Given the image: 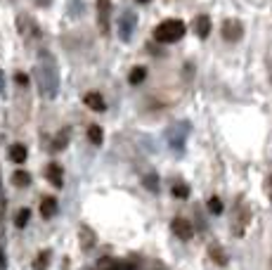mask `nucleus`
Masks as SVG:
<instances>
[{"instance_id": "nucleus-13", "label": "nucleus", "mask_w": 272, "mask_h": 270, "mask_svg": "<svg viewBox=\"0 0 272 270\" xmlns=\"http://www.w3.org/2000/svg\"><path fill=\"white\" fill-rule=\"evenodd\" d=\"M88 138H90L92 144H102V140H104V133H102V128H100V126H95V124H92V126L88 128Z\"/></svg>"}, {"instance_id": "nucleus-9", "label": "nucleus", "mask_w": 272, "mask_h": 270, "mask_svg": "<svg viewBox=\"0 0 272 270\" xmlns=\"http://www.w3.org/2000/svg\"><path fill=\"white\" fill-rule=\"evenodd\" d=\"M26 157H29V152H26V147L24 144H12V149H10V159L15 163H24L26 162Z\"/></svg>"}, {"instance_id": "nucleus-21", "label": "nucleus", "mask_w": 272, "mask_h": 270, "mask_svg": "<svg viewBox=\"0 0 272 270\" xmlns=\"http://www.w3.org/2000/svg\"><path fill=\"white\" fill-rule=\"evenodd\" d=\"M145 187L147 190H152V192H156V190H159V185H156V176H154V173L145 178Z\"/></svg>"}, {"instance_id": "nucleus-2", "label": "nucleus", "mask_w": 272, "mask_h": 270, "mask_svg": "<svg viewBox=\"0 0 272 270\" xmlns=\"http://www.w3.org/2000/svg\"><path fill=\"white\" fill-rule=\"evenodd\" d=\"M241 36H244V24H241L239 19H225V21H222V38H225V40L237 43Z\"/></svg>"}, {"instance_id": "nucleus-11", "label": "nucleus", "mask_w": 272, "mask_h": 270, "mask_svg": "<svg viewBox=\"0 0 272 270\" xmlns=\"http://www.w3.org/2000/svg\"><path fill=\"white\" fill-rule=\"evenodd\" d=\"M145 78H147V69H145V67H135V69L130 72V76H128V81H130L133 86H140Z\"/></svg>"}, {"instance_id": "nucleus-23", "label": "nucleus", "mask_w": 272, "mask_h": 270, "mask_svg": "<svg viewBox=\"0 0 272 270\" xmlns=\"http://www.w3.org/2000/svg\"><path fill=\"white\" fill-rule=\"evenodd\" d=\"M2 88H5V78H2V72H0V92H2Z\"/></svg>"}, {"instance_id": "nucleus-18", "label": "nucleus", "mask_w": 272, "mask_h": 270, "mask_svg": "<svg viewBox=\"0 0 272 270\" xmlns=\"http://www.w3.org/2000/svg\"><path fill=\"white\" fill-rule=\"evenodd\" d=\"M208 211H211L213 216H220V214H222V201L218 197H211L208 199Z\"/></svg>"}, {"instance_id": "nucleus-1", "label": "nucleus", "mask_w": 272, "mask_h": 270, "mask_svg": "<svg viewBox=\"0 0 272 270\" xmlns=\"http://www.w3.org/2000/svg\"><path fill=\"white\" fill-rule=\"evenodd\" d=\"M185 31H187L185 21H180V19H166V21H161L154 29V38L159 43H178L185 36Z\"/></svg>"}, {"instance_id": "nucleus-25", "label": "nucleus", "mask_w": 272, "mask_h": 270, "mask_svg": "<svg viewBox=\"0 0 272 270\" xmlns=\"http://www.w3.org/2000/svg\"><path fill=\"white\" fill-rule=\"evenodd\" d=\"M268 185H270V199H272V176H270V180H268Z\"/></svg>"}, {"instance_id": "nucleus-3", "label": "nucleus", "mask_w": 272, "mask_h": 270, "mask_svg": "<svg viewBox=\"0 0 272 270\" xmlns=\"http://www.w3.org/2000/svg\"><path fill=\"white\" fill-rule=\"evenodd\" d=\"M170 230L173 234L178 237V239H192V234H194V228L189 225V220H185V218H175L173 223H170Z\"/></svg>"}, {"instance_id": "nucleus-5", "label": "nucleus", "mask_w": 272, "mask_h": 270, "mask_svg": "<svg viewBox=\"0 0 272 270\" xmlns=\"http://www.w3.org/2000/svg\"><path fill=\"white\" fill-rule=\"evenodd\" d=\"M133 29H135V15H133V12H126V15L121 17V38H123V40H130Z\"/></svg>"}, {"instance_id": "nucleus-12", "label": "nucleus", "mask_w": 272, "mask_h": 270, "mask_svg": "<svg viewBox=\"0 0 272 270\" xmlns=\"http://www.w3.org/2000/svg\"><path fill=\"white\" fill-rule=\"evenodd\" d=\"M100 270H135L133 263H114V261H102Z\"/></svg>"}, {"instance_id": "nucleus-22", "label": "nucleus", "mask_w": 272, "mask_h": 270, "mask_svg": "<svg viewBox=\"0 0 272 270\" xmlns=\"http://www.w3.org/2000/svg\"><path fill=\"white\" fill-rule=\"evenodd\" d=\"M15 81H17L19 86H29V76H26V73H17Z\"/></svg>"}, {"instance_id": "nucleus-15", "label": "nucleus", "mask_w": 272, "mask_h": 270, "mask_svg": "<svg viewBox=\"0 0 272 270\" xmlns=\"http://www.w3.org/2000/svg\"><path fill=\"white\" fill-rule=\"evenodd\" d=\"M48 263H50V253L40 252L38 253V258L34 261V270H48Z\"/></svg>"}, {"instance_id": "nucleus-16", "label": "nucleus", "mask_w": 272, "mask_h": 270, "mask_svg": "<svg viewBox=\"0 0 272 270\" xmlns=\"http://www.w3.org/2000/svg\"><path fill=\"white\" fill-rule=\"evenodd\" d=\"M12 180H15V185H17V187H26V185L31 182V176H29L26 171H17V173L12 176Z\"/></svg>"}, {"instance_id": "nucleus-6", "label": "nucleus", "mask_w": 272, "mask_h": 270, "mask_svg": "<svg viewBox=\"0 0 272 270\" xmlns=\"http://www.w3.org/2000/svg\"><path fill=\"white\" fill-rule=\"evenodd\" d=\"M83 102H85L90 109H95V111H104V109H107V105H104V97H102L100 92H85Z\"/></svg>"}, {"instance_id": "nucleus-14", "label": "nucleus", "mask_w": 272, "mask_h": 270, "mask_svg": "<svg viewBox=\"0 0 272 270\" xmlns=\"http://www.w3.org/2000/svg\"><path fill=\"white\" fill-rule=\"evenodd\" d=\"M208 252H211V258H213V261H216L218 266H225V263H227V253L222 252V249H220V247H211V249H208Z\"/></svg>"}, {"instance_id": "nucleus-26", "label": "nucleus", "mask_w": 272, "mask_h": 270, "mask_svg": "<svg viewBox=\"0 0 272 270\" xmlns=\"http://www.w3.org/2000/svg\"><path fill=\"white\" fill-rule=\"evenodd\" d=\"M137 2H142V5H145V2H149V0H137Z\"/></svg>"}, {"instance_id": "nucleus-8", "label": "nucleus", "mask_w": 272, "mask_h": 270, "mask_svg": "<svg viewBox=\"0 0 272 270\" xmlns=\"http://www.w3.org/2000/svg\"><path fill=\"white\" fill-rule=\"evenodd\" d=\"M194 29H197V36H199V38H206L208 34H211V19L206 17V15L197 17V21H194Z\"/></svg>"}, {"instance_id": "nucleus-7", "label": "nucleus", "mask_w": 272, "mask_h": 270, "mask_svg": "<svg viewBox=\"0 0 272 270\" xmlns=\"http://www.w3.org/2000/svg\"><path fill=\"white\" fill-rule=\"evenodd\" d=\"M48 178L52 180L54 187H62L64 185V173H62V166L59 163H50L48 166Z\"/></svg>"}, {"instance_id": "nucleus-4", "label": "nucleus", "mask_w": 272, "mask_h": 270, "mask_svg": "<svg viewBox=\"0 0 272 270\" xmlns=\"http://www.w3.org/2000/svg\"><path fill=\"white\" fill-rule=\"evenodd\" d=\"M97 12H100V26L102 31L109 29V12H111V0H97Z\"/></svg>"}, {"instance_id": "nucleus-17", "label": "nucleus", "mask_w": 272, "mask_h": 270, "mask_svg": "<svg viewBox=\"0 0 272 270\" xmlns=\"http://www.w3.org/2000/svg\"><path fill=\"white\" fill-rule=\"evenodd\" d=\"M29 220H31V211H29V209H21L17 214V218H15V225H17V228H26Z\"/></svg>"}, {"instance_id": "nucleus-10", "label": "nucleus", "mask_w": 272, "mask_h": 270, "mask_svg": "<svg viewBox=\"0 0 272 270\" xmlns=\"http://www.w3.org/2000/svg\"><path fill=\"white\" fill-rule=\"evenodd\" d=\"M40 214H43V218L54 216V214H57V199L54 197L43 199V204H40Z\"/></svg>"}, {"instance_id": "nucleus-20", "label": "nucleus", "mask_w": 272, "mask_h": 270, "mask_svg": "<svg viewBox=\"0 0 272 270\" xmlns=\"http://www.w3.org/2000/svg\"><path fill=\"white\" fill-rule=\"evenodd\" d=\"M173 195L180 197V199H187L189 197V187H187V185H173Z\"/></svg>"}, {"instance_id": "nucleus-19", "label": "nucleus", "mask_w": 272, "mask_h": 270, "mask_svg": "<svg viewBox=\"0 0 272 270\" xmlns=\"http://www.w3.org/2000/svg\"><path fill=\"white\" fill-rule=\"evenodd\" d=\"M67 143H69V133H67V130H62V133L54 138V149H57V152H59V149H64Z\"/></svg>"}, {"instance_id": "nucleus-24", "label": "nucleus", "mask_w": 272, "mask_h": 270, "mask_svg": "<svg viewBox=\"0 0 272 270\" xmlns=\"http://www.w3.org/2000/svg\"><path fill=\"white\" fill-rule=\"evenodd\" d=\"M5 266V256H2V252H0V268Z\"/></svg>"}]
</instances>
